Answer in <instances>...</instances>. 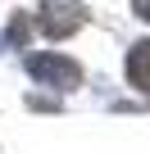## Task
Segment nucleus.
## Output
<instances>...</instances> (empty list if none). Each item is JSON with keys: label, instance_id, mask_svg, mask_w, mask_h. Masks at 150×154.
<instances>
[{"label": "nucleus", "instance_id": "423d86ee", "mask_svg": "<svg viewBox=\"0 0 150 154\" xmlns=\"http://www.w3.org/2000/svg\"><path fill=\"white\" fill-rule=\"evenodd\" d=\"M132 14H136L141 23H150V0H132Z\"/></svg>", "mask_w": 150, "mask_h": 154}, {"label": "nucleus", "instance_id": "f03ea898", "mask_svg": "<svg viewBox=\"0 0 150 154\" xmlns=\"http://www.w3.org/2000/svg\"><path fill=\"white\" fill-rule=\"evenodd\" d=\"M91 23V9L82 0H41L37 5V32L46 41H68Z\"/></svg>", "mask_w": 150, "mask_h": 154}, {"label": "nucleus", "instance_id": "39448f33", "mask_svg": "<svg viewBox=\"0 0 150 154\" xmlns=\"http://www.w3.org/2000/svg\"><path fill=\"white\" fill-rule=\"evenodd\" d=\"M23 104H27L32 113H59V109H64V100H55V95H37V91H32Z\"/></svg>", "mask_w": 150, "mask_h": 154}, {"label": "nucleus", "instance_id": "20e7f679", "mask_svg": "<svg viewBox=\"0 0 150 154\" xmlns=\"http://www.w3.org/2000/svg\"><path fill=\"white\" fill-rule=\"evenodd\" d=\"M32 36H37V14L18 9V14L9 18V27H5V41H9V50H32Z\"/></svg>", "mask_w": 150, "mask_h": 154}, {"label": "nucleus", "instance_id": "7ed1b4c3", "mask_svg": "<svg viewBox=\"0 0 150 154\" xmlns=\"http://www.w3.org/2000/svg\"><path fill=\"white\" fill-rule=\"evenodd\" d=\"M123 77H127V86H132L136 95L150 100V36H141V41L127 45V54H123Z\"/></svg>", "mask_w": 150, "mask_h": 154}, {"label": "nucleus", "instance_id": "f257e3e1", "mask_svg": "<svg viewBox=\"0 0 150 154\" xmlns=\"http://www.w3.org/2000/svg\"><path fill=\"white\" fill-rule=\"evenodd\" d=\"M23 68H27V77H32L37 86H46L55 95H73V91L87 82L82 63L68 59L64 50H32V54H23Z\"/></svg>", "mask_w": 150, "mask_h": 154}]
</instances>
